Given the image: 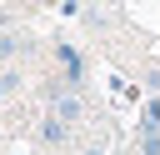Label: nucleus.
<instances>
[{
	"label": "nucleus",
	"mask_w": 160,
	"mask_h": 155,
	"mask_svg": "<svg viewBox=\"0 0 160 155\" xmlns=\"http://www.w3.org/2000/svg\"><path fill=\"white\" fill-rule=\"evenodd\" d=\"M55 65H60V80H65V85H80V80H85V60H80V50L65 45V40L55 45Z\"/></svg>",
	"instance_id": "obj_1"
},
{
	"label": "nucleus",
	"mask_w": 160,
	"mask_h": 155,
	"mask_svg": "<svg viewBox=\"0 0 160 155\" xmlns=\"http://www.w3.org/2000/svg\"><path fill=\"white\" fill-rule=\"evenodd\" d=\"M135 130H140V135H160V95L140 100V115H135Z\"/></svg>",
	"instance_id": "obj_2"
},
{
	"label": "nucleus",
	"mask_w": 160,
	"mask_h": 155,
	"mask_svg": "<svg viewBox=\"0 0 160 155\" xmlns=\"http://www.w3.org/2000/svg\"><path fill=\"white\" fill-rule=\"evenodd\" d=\"M65 130H70V125H65L60 115H45V120H40V140H50V145H60V140H65Z\"/></svg>",
	"instance_id": "obj_3"
},
{
	"label": "nucleus",
	"mask_w": 160,
	"mask_h": 155,
	"mask_svg": "<svg viewBox=\"0 0 160 155\" xmlns=\"http://www.w3.org/2000/svg\"><path fill=\"white\" fill-rule=\"evenodd\" d=\"M15 85H20V75H15V70H0V100H5Z\"/></svg>",
	"instance_id": "obj_4"
},
{
	"label": "nucleus",
	"mask_w": 160,
	"mask_h": 155,
	"mask_svg": "<svg viewBox=\"0 0 160 155\" xmlns=\"http://www.w3.org/2000/svg\"><path fill=\"white\" fill-rule=\"evenodd\" d=\"M140 155H160V135H140Z\"/></svg>",
	"instance_id": "obj_5"
},
{
	"label": "nucleus",
	"mask_w": 160,
	"mask_h": 155,
	"mask_svg": "<svg viewBox=\"0 0 160 155\" xmlns=\"http://www.w3.org/2000/svg\"><path fill=\"white\" fill-rule=\"evenodd\" d=\"M10 55H15V35H0V65H5Z\"/></svg>",
	"instance_id": "obj_6"
},
{
	"label": "nucleus",
	"mask_w": 160,
	"mask_h": 155,
	"mask_svg": "<svg viewBox=\"0 0 160 155\" xmlns=\"http://www.w3.org/2000/svg\"><path fill=\"white\" fill-rule=\"evenodd\" d=\"M145 85H150V90H155V95H160V65H155V70H150V75H145Z\"/></svg>",
	"instance_id": "obj_7"
},
{
	"label": "nucleus",
	"mask_w": 160,
	"mask_h": 155,
	"mask_svg": "<svg viewBox=\"0 0 160 155\" xmlns=\"http://www.w3.org/2000/svg\"><path fill=\"white\" fill-rule=\"evenodd\" d=\"M85 155H105V150H85Z\"/></svg>",
	"instance_id": "obj_8"
}]
</instances>
